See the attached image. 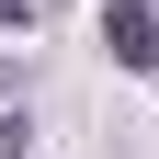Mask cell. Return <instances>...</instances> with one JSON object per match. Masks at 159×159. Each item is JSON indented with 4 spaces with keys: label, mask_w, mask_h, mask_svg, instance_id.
Wrapping results in <instances>:
<instances>
[{
    "label": "cell",
    "mask_w": 159,
    "mask_h": 159,
    "mask_svg": "<svg viewBox=\"0 0 159 159\" xmlns=\"http://www.w3.org/2000/svg\"><path fill=\"white\" fill-rule=\"evenodd\" d=\"M11 23H23V0H0V34H11Z\"/></svg>",
    "instance_id": "3957f363"
},
{
    "label": "cell",
    "mask_w": 159,
    "mask_h": 159,
    "mask_svg": "<svg viewBox=\"0 0 159 159\" xmlns=\"http://www.w3.org/2000/svg\"><path fill=\"white\" fill-rule=\"evenodd\" d=\"M102 46H114V68L148 80L159 68V11H148V0H114V11H102Z\"/></svg>",
    "instance_id": "6da1fadb"
},
{
    "label": "cell",
    "mask_w": 159,
    "mask_h": 159,
    "mask_svg": "<svg viewBox=\"0 0 159 159\" xmlns=\"http://www.w3.org/2000/svg\"><path fill=\"white\" fill-rule=\"evenodd\" d=\"M11 148H23V114H11V102H0V159H11Z\"/></svg>",
    "instance_id": "7a4b0ae2"
}]
</instances>
